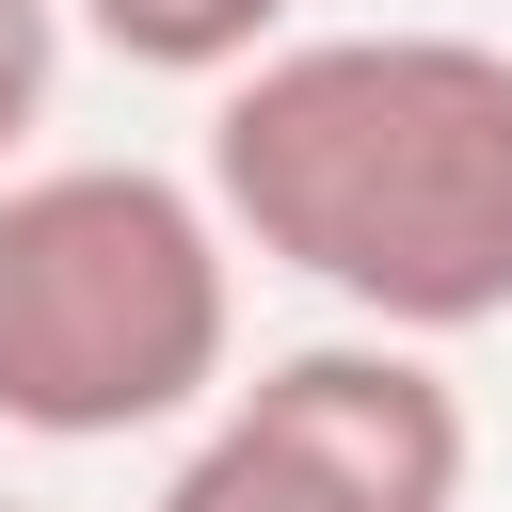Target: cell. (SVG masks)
I'll use <instances>...</instances> for the list:
<instances>
[{
	"instance_id": "obj_1",
	"label": "cell",
	"mask_w": 512,
	"mask_h": 512,
	"mask_svg": "<svg viewBox=\"0 0 512 512\" xmlns=\"http://www.w3.org/2000/svg\"><path fill=\"white\" fill-rule=\"evenodd\" d=\"M208 208L368 336L512 320V48L480 32H288L208 112Z\"/></svg>"
},
{
	"instance_id": "obj_2",
	"label": "cell",
	"mask_w": 512,
	"mask_h": 512,
	"mask_svg": "<svg viewBox=\"0 0 512 512\" xmlns=\"http://www.w3.org/2000/svg\"><path fill=\"white\" fill-rule=\"evenodd\" d=\"M240 352V240L208 192L144 160H32L0 176V432L128 448L224 400Z\"/></svg>"
},
{
	"instance_id": "obj_3",
	"label": "cell",
	"mask_w": 512,
	"mask_h": 512,
	"mask_svg": "<svg viewBox=\"0 0 512 512\" xmlns=\"http://www.w3.org/2000/svg\"><path fill=\"white\" fill-rule=\"evenodd\" d=\"M160 512H464V400L416 336H320L208 400Z\"/></svg>"
},
{
	"instance_id": "obj_4",
	"label": "cell",
	"mask_w": 512,
	"mask_h": 512,
	"mask_svg": "<svg viewBox=\"0 0 512 512\" xmlns=\"http://www.w3.org/2000/svg\"><path fill=\"white\" fill-rule=\"evenodd\" d=\"M80 32L144 80H240L256 48H288V0H80Z\"/></svg>"
},
{
	"instance_id": "obj_5",
	"label": "cell",
	"mask_w": 512,
	"mask_h": 512,
	"mask_svg": "<svg viewBox=\"0 0 512 512\" xmlns=\"http://www.w3.org/2000/svg\"><path fill=\"white\" fill-rule=\"evenodd\" d=\"M48 96H64V0H0V176L32 160Z\"/></svg>"
},
{
	"instance_id": "obj_6",
	"label": "cell",
	"mask_w": 512,
	"mask_h": 512,
	"mask_svg": "<svg viewBox=\"0 0 512 512\" xmlns=\"http://www.w3.org/2000/svg\"><path fill=\"white\" fill-rule=\"evenodd\" d=\"M0 512H32V496H0Z\"/></svg>"
}]
</instances>
